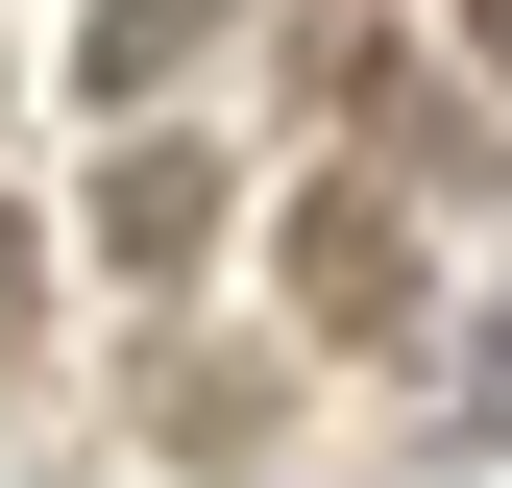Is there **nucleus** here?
Returning a JSON list of instances; mask_svg holds the SVG:
<instances>
[{
	"label": "nucleus",
	"mask_w": 512,
	"mask_h": 488,
	"mask_svg": "<svg viewBox=\"0 0 512 488\" xmlns=\"http://www.w3.org/2000/svg\"><path fill=\"white\" fill-rule=\"evenodd\" d=\"M293 318H317V342H366V366H415V342H439V269H415V220L366 196V171H317V196H293Z\"/></svg>",
	"instance_id": "nucleus-1"
},
{
	"label": "nucleus",
	"mask_w": 512,
	"mask_h": 488,
	"mask_svg": "<svg viewBox=\"0 0 512 488\" xmlns=\"http://www.w3.org/2000/svg\"><path fill=\"white\" fill-rule=\"evenodd\" d=\"M98 244H122V269H196V244H220V147H122L98 171Z\"/></svg>",
	"instance_id": "nucleus-2"
},
{
	"label": "nucleus",
	"mask_w": 512,
	"mask_h": 488,
	"mask_svg": "<svg viewBox=\"0 0 512 488\" xmlns=\"http://www.w3.org/2000/svg\"><path fill=\"white\" fill-rule=\"evenodd\" d=\"M196 49H220V0H98V25H74V98H171Z\"/></svg>",
	"instance_id": "nucleus-3"
},
{
	"label": "nucleus",
	"mask_w": 512,
	"mask_h": 488,
	"mask_svg": "<svg viewBox=\"0 0 512 488\" xmlns=\"http://www.w3.org/2000/svg\"><path fill=\"white\" fill-rule=\"evenodd\" d=\"M25 318H49V244H25V220H0V366H25Z\"/></svg>",
	"instance_id": "nucleus-4"
},
{
	"label": "nucleus",
	"mask_w": 512,
	"mask_h": 488,
	"mask_svg": "<svg viewBox=\"0 0 512 488\" xmlns=\"http://www.w3.org/2000/svg\"><path fill=\"white\" fill-rule=\"evenodd\" d=\"M464 49H488V98H512V0H464Z\"/></svg>",
	"instance_id": "nucleus-5"
},
{
	"label": "nucleus",
	"mask_w": 512,
	"mask_h": 488,
	"mask_svg": "<svg viewBox=\"0 0 512 488\" xmlns=\"http://www.w3.org/2000/svg\"><path fill=\"white\" fill-rule=\"evenodd\" d=\"M488 415H512V342H488Z\"/></svg>",
	"instance_id": "nucleus-6"
}]
</instances>
